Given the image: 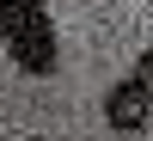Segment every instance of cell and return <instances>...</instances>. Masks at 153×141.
Wrapping results in <instances>:
<instances>
[{
    "instance_id": "1",
    "label": "cell",
    "mask_w": 153,
    "mask_h": 141,
    "mask_svg": "<svg viewBox=\"0 0 153 141\" xmlns=\"http://www.w3.org/2000/svg\"><path fill=\"white\" fill-rule=\"evenodd\" d=\"M0 49L19 61L25 74H55L61 43H55V19H49V0H0Z\"/></svg>"
},
{
    "instance_id": "2",
    "label": "cell",
    "mask_w": 153,
    "mask_h": 141,
    "mask_svg": "<svg viewBox=\"0 0 153 141\" xmlns=\"http://www.w3.org/2000/svg\"><path fill=\"white\" fill-rule=\"evenodd\" d=\"M104 123L117 135H141L147 129V61H135L129 80L110 86V104H104Z\"/></svg>"
}]
</instances>
